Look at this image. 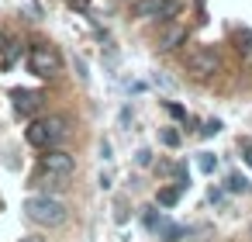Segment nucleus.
I'll list each match as a JSON object with an SVG mask.
<instances>
[{
  "label": "nucleus",
  "instance_id": "nucleus-21",
  "mask_svg": "<svg viewBox=\"0 0 252 242\" xmlns=\"http://www.w3.org/2000/svg\"><path fill=\"white\" fill-rule=\"evenodd\" d=\"M242 149H245V163L252 166V142H242Z\"/></svg>",
  "mask_w": 252,
  "mask_h": 242
},
{
  "label": "nucleus",
  "instance_id": "nucleus-2",
  "mask_svg": "<svg viewBox=\"0 0 252 242\" xmlns=\"http://www.w3.org/2000/svg\"><path fill=\"white\" fill-rule=\"evenodd\" d=\"M66 135H69V121H66L63 114H45V118H35V121L25 128L28 145H35V149H56Z\"/></svg>",
  "mask_w": 252,
  "mask_h": 242
},
{
  "label": "nucleus",
  "instance_id": "nucleus-3",
  "mask_svg": "<svg viewBox=\"0 0 252 242\" xmlns=\"http://www.w3.org/2000/svg\"><path fill=\"white\" fill-rule=\"evenodd\" d=\"M25 211H28L32 221H38V225H45V228H56V225L66 221V204H63L59 197H49V194L28 197V201H25Z\"/></svg>",
  "mask_w": 252,
  "mask_h": 242
},
{
  "label": "nucleus",
  "instance_id": "nucleus-20",
  "mask_svg": "<svg viewBox=\"0 0 252 242\" xmlns=\"http://www.w3.org/2000/svg\"><path fill=\"white\" fill-rule=\"evenodd\" d=\"M149 163H152V152L142 149V152H138V166H149Z\"/></svg>",
  "mask_w": 252,
  "mask_h": 242
},
{
  "label": "nucleus",
  "instance_id": "nucleus-1",
  "mask_svg": "<svg viewBox=\"0 0 252 242\" xmlns=\"http://www.w3.org/2000/svg\"><path fill=\"white\" fill-rule=\"evenodd\" d=\"M76 173V159L63 149H45V156L38 159V183L42 187H66Z\"/></svg>",
  "mask_w": 252,
  "mask_h": 242
},
{
  "label": "nucleus",
  "instance_id": "nucleus-22",
  "mask_svg": "<svg viewBox=\"0 0 252 242\" xmlns=\"http://www.w3.org/2000/svg\"><path fill=\"white\" fill-rule=\"evenodd\" d=\"M7 45H11V42H7V32H4V28H0V52H4Z\"/></svg>",
  "mask_w": 252,
  "mask_h": 242
},
{
  "label": "nucleus",
  "instance_id": "nucleus-13",
  "mask_svg": "<svg viewBox=\"0 0 252 242\" xmlns=\"http://www.w3.org/2000/svg\"><path fill=\"white\" fill-rule=\"evenodd\" d=\"M142 225H145V228H159V211H156V207H145V211H142Z\"/></svg>",
  "mask_w": 252,
  "mask_h": 242
},
{
  "label": "nucleus",
  "instance_id": "nucleus-18",
  "mask_svg": "<svg viewBox=\"0 0 252 242\" xmlns=\"http://www.w3.org/2000/svg\"><path fill=\"white\" fill-rule=\"evenodd\" d=\"M238 52H249V32H238Z\"/></svg>",
  "mask_w": 252,
  "mask_h": 242
},
{
  "label": "nucleus",
  "instance_id": "nucleus-5",
  "mask_svg": "<svg viewBox=\"0 0 252 242\" xmlns=\"http://www.w3.org/2000/svg\"><path fill=\"white\" fill-rule=\"evenodd\" d=\"M28 69L38 76V80H52V76H59V69H63V56L52 49V45H32V52H28Z\"/></svg>",
  "mask_w": 252,
  "mask_h": 242
},
{
  "label": "nucleus",
  "instance_id": "nucleus-15",
  "mask_svg": "<svg viewBox=\"0 0 252 242\" xmlns=\"http://www.w3.org/2000/svg\"><path fill=\"white\" fill-rule=\"evenodd\" d=\"M218 132H221V121H207V125L200 128V135H204V138H211V135H218Z\"/></svg>",
  "mask_w": 252,
  "mask_h": 242
},
{
  "label": "nucleus",
  "instance_id": "nucleus-12",
  "mask_svg": "<svg viewBox=\"0 0 252 242\" xmlns=\"http://www.w3.org/2000/svg\"><path fill=\"white\" fill-rule=\"evenodd\" d=\"M214 166H218V159H214L211 152H200V156H197V170H200V173H214Z\"/></svg>",
  "mask_w": 252,
  "mask_h": 242
},
{
  "label": "nucleus",
  "instance_id": "nucleus-14",
  "mask_svg": "<svg viewBox=\"0 0 252 242\" xmlns=\"http://www.w3.org/2000/svg\"><path fill=\"white\" fill-rule=\"evenodd\" d=\"M159 138H162L166 145H180V132H176V128H162V135H159Z\"/></svg>",
  "mask_w": 252,
  "mask_h": 242
},
{
  "label": "nucleus",
  "instance_id": "nucleus-23",
  "mask_svg": "<svg viewBox=\"0 0 252 242\" xmlns=\"http://www.w3.org/2000/svg\"><path fill=\"white\" fill-rule=\"evenodd\" d=\"M21 242H45V239H21Z\"/></svg>",
  "mask_w": 252,
  "mask_h": 242
},
{
  "label": "nucleus",
  "instance_id": "nucleus-11",
  "mask_svg": "<svg viewBox=\"0 0 252 242\" xmlns=\"http://www.w3.org/2000/svg\"><path fill=\"white\" fill-rule=\"evenodd\" d=\"M18 59H21V45H7V49H4V59H0V66H4V73H7V69H11V66H14Z\"/></svg>",
  "mask_w": 252,
  "mask_h": 242
},
{
  "label": "nucleus",
  "instance_id": "nucleus-8",
  "mask_svg": "<svg viewBox=\"0 0 252 242\" xmlns=\"http://www.w3.org/2000/svg\"><path fill=\"white\" fill-rule=\"evenodd\" d=\"M187 42V28L183 25H166L159 32V49H180Z\"/></svg>",
  "mask_w": 252,
  "mask_h": 242
},
{
  "label": "nucleus",
  "instance_id": "nucleus-10",
  "mask_svg": "<svg viewBox=\"0 0 252 242\" xmlns=\"http://www.w3.org/2000/svg\"><path fill=\"white\" fill-rule=\"evenodd\" d=\"M159 235H162L166 242H180V239H183V225H162V221H159Z\"/></svg>",
  "mask_w": 252,
  "mask_h": 242
},
{
  "label": "nucleus",
  "instance_id": "nucleus-6",
  "mask_svg": "<svg viewBox=\"0 0 252 242\" xmlns=\"http://www.w3.org/2000/svg\"><path fill=\"white\" fill-rule=\"evenodd\" d=\"M180 11V0H138L131 7L135 18H145V21H166Z\"/></svg>",
  "mask_w": 252,
  "mask_h": 242
},
{
  "label": "nucleus",
  "instance_id": "nucleus-19",
  "mask_svg": "<svg viewBox=\"0 0 252 242\" xmlns=\"http://www.w3.org/2000/svg\"><path fill=\"white\" fill-rule=\"evenodd\" d=\"M228 187H231V190H245V180H242V176H238V173H235V176H231V180H228Z\"/></svg>",
  "mask_w": 252,
  "mask_h": 242
},
{
  "label": "nucleus",
  "instance_id": "nucleus-17",
  "mask_svg": "<svg viewBox=\"0 0 252 242\" xmlns=\"http://www.w3.org/2000/svg\"><path fill=\"white\" fill-rule=\"evenodd\" d=\"M73 11H90V0H66Z\"/></svg>",
  "mask_w": 252,
  "mask_h": 242
},
{
  "label": "nucleus",
  "instance_id": "nucleus-16",
  "mask_svg": "<svg viewBox=\"0 0 252 242\" xmlns=\"http://www.w3.org/2000/svg\"><path fill=\"white\" fill-rule=\"evenodd\" d=\"M166 111H169V114H173V118H187V111H183V107H180V104H173V101H169V104H166Z\"/></svg>",
  "mask_w": 252,
  "mask_h": 242
},
{
  "label": "nucleus",
  "instance_id": "nucleus-7",
  "mask_svg": "<svg viewBox=\"0 0 252 242\" xmlns=\"http://www.w3.org/2000/svg\"><path fill=\"white\" fill-rule=\"evenodd\" d=\"M42 107V94H32V90H14V111L21 118H28L32 111Z\"/></svg>",
  "mask_w": 252,
  "mask_h": 242
},
{
  "label": "nucleus",
  "instance_id": "nucleus-4",
  "mask_svg": "<svg viewBox=\"0 0 252 242\" xmlns=\"http://www.w3.org/2000/svg\"><path fill=\"white\" fill-rule=\"evenodd\" d=\"M183 66H187L190 76H197V80H211V76L221 73V56H218L211 45H193V49L183 56Z\"/></svg>",
  "mask_w": 252,
  "mask_h": 242
},
{
  "label": "nucleus",
  "instance_id": "nucleus-9",
  "mask_svg": "<svg viewBox=\"0 0 252 242\" xmlns=\"http://www.w3.org/2000/svg\"><path fill=\"white\" fill-rule=\"evenodd\" d=\"M180 194H183V190H180V187H162V190H159V194H156V201H159V204H162V207H173V204H176V201H180Z\"/></svg>",
  "mask_w": 252,
  "mask_h": 242
}]
</instances>
